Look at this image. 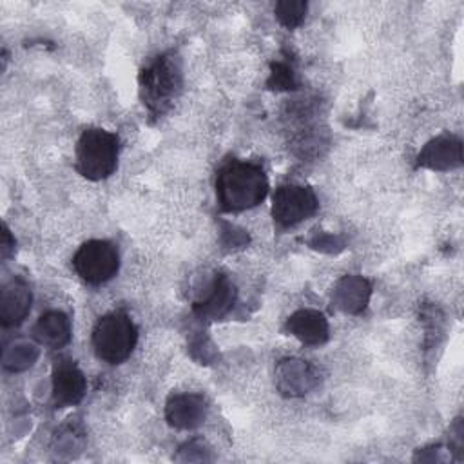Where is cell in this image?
Masks as SVG:
<instances>
[{
    "label": "cell",
    "instance_id": "6da1fadb",
    "mask_svg": "<svg viewBox=\"0 0 464 464\" xmlns=\"http://www.w3.org/2000/svg\"><path fill=\"white\" fill-rule=\"evenodd\" d=\"M268 194V178L261 165L241 160L225 161L216 176V198L225 212L259 205Z\"/></svg>",
    "mask_w": 464,
    "mask_h": 464
},
{
    "label": "cell",
    "instance_id": "7a4b0ae2",
    "mask_svg": "<svg viewBox=\"0 0 464 464\" xmlns=\"http://www.w3.org/2000/svg\"><path fill=\"white\" fill-rule=\"evenodd\" d=\"M118 152L120 140L116 134L100 127H89L76 143V170L91 181L105 179L118 167Z\"/></svg>",
    "mask_w": 464,
    "mask_h": 464
},
{
    "label": "cell",
    "instance_id": "3957f363",
    "mask_svg": "<svg viewBox=\"0 0 464 464\" xmlns=\"http://www.w3.org/2000/svg\"><path fill=\"white\" fill-rule=\"evenodd\" d=\"M181 87V67L172 54L154 58L140 72L141 100L150 116H161Z\"/></svg>",
    "mask_w": 464,
    "mask_h": 464
},
{
    "label": "cell",
    "instance_id": "277c9868",
    "mask_svg": "<svg viewBox=\"0 0 464 464\" xmlns=\"http://www.w3.org/2000/svg\"><path fill=\"white\" fill-rule=\"evenodd\" d=\"M136 341L138 328L121 310L100 317L92 330V348L98 359L109 364L123 362L132 353Z\"/></svg>",
    "mask_w": 464,
    "mask_h": 464
},
{
    "label": "cell",
    "instance_id": "5b68a950",
    "mask_svg": "<svg viewBox=\"0 0 464 464\" xmlns=\"http://www.w3.org/2000/svg\"><path fill=\"white\" fill-rule=\"evenodd\" d=\"M72 266L85 283L102 285L116 276L120 268V254L111 241L91 239L76 250Z\"/></svg>",
    "mask_w": 464,
    "mask_h": 464
},
{
    "label": "cell",
    "instance_id": "8992f818",
    "mask_svg": "<svg viewBox=\"0 0 464 464\" xmlns=\"http://www.w3.org/2000/svg\"><path fill=\"white\" fill-rule=\"evenodd\" d=\"M317 207V196L310 187L286 183L277 187L274 192L272 218L279 228H288L315 214Z\"/></svg>",
    "mask_w": 464,
    "mask_h": 464
},
{
    "label": "cell",
    "instance_id": "52a82bcc",
    "mask_svg": "<svg viewBox=\"0 0 464 464\" xmlns=\"http://www.w3.org/2000/svg\"><path fill=\"white\" fill-rule=\"evenodd\" d=\"M319 384L317 370L303 359H283L276 366V386L286 397H301Z\"/></svg>",
    "mask_w": 464,
    "mask_h": 464
},
{
    "label": "cell",
    "instance_id": "ba28073f",
    "mask_svg": "<svg viewBox=\"0 0 464 464\" xmlns=\"http://www.w3.org/2000/svg\"><path fill=\"white\" fill-rule=\"evenodd\" d=\"M85 375L71 359L56 361L53 368V404L65 408L78 404L85 395Z\"/></svg>",
    "mask_w": 464,
    "mask_h": 464
},
{
    "label": "cell",
    "instance_id": "9c48e42d",
    "mask_svg": "<svg viewBox=\"0 0 464 464\" xmlns=\"http://www.w3.org/2000/svg\"><path fill=\"white\" fill-rule=\"evenodd\" d=\"M236 301V286L225 274H216L205 292L194 301V314L201 319H221Z\"/></svg>",
    "mask_w": 464,
    "mask_h": 464
},
{
    "label": "cell",
    "instance_id": "30bf717a",
    "mask_svg": "<svg viewBox=\"0 0 464 464\" xmlns=\"http://www.w3.org/2000/svg\"><path fill=\"white\" fill-rule=\"evenodd\" d=\"M208 406L199 393H176L165 404V419L172 428L194 430L203 424Z\"/></svg>",
    "mask_w": 464,
    "mask_h": 464
},
{
    "label": "cell",
    "instance_id": "8fae6325",
    "mask_svg": "<svg viewBox=\"0 0 464 464\" xmlns=\"http://www.w3.org/2000/svg\"><path fill=\"white\" fill-rule=\"evenodd\" d=\"M33 294L27 283L20 277L7 281L0 292V323L4 328H13L24 323L31 312Z\"/></svg>",
    "mask_w": 464,
    "mask_h": 464
},
{
    "label": "cell",
    "instance_id": "7c38bea8",
    "mask_svg": "<svg viewBox=\"0 0 464 464\" xmlns=\"http://www.w3.org/2000/svg\"><path fill=\"white\" fill-rule=\"evenodd\" d=\"M462 163V143L457 136L442 134L428 141L417 156V167L450 170Z\"/></svg>",
    "mask_w": 464,
    "mask_h": 464
},
{
    "label": "cell",
    "instance_id": "4fadbf2b",
    "mask_svg": "<svg viewBox=\"0 0 464 464\" xmlns=\"http://www.w3.org/2000/svg\"><path fill=\"white\" fill-rule=\"evenodd\" d=\"M372 285L368 279L357 274L343 276L334 290H332V303L337 310L344 314H361L370 301Z\"/></svg>",
    "mask_w": 464,
    "mask_h": 464
},
{
    "label": "cell",
    "instance_id": "5bb4252c",
    "mask_svg": "<svg viewBox=\"0 0 464 464\" xmlns=\"http://www.w3.org/2000/svg\"><path fill=\"white\" fill-rule=\"evenodd\" d=\"M285 330L299 339L303 344L319 346L328 341L330 328L326 317L312 308H301L294 312L285 324Z\"/></svg>",
    "mask_w": 464,
    "mask_h": 464
},
{
    "label": "cell",
    "instance_id": "9a60e30c",
    "mask_svg": "<svg viewBox=\"0 0 464 464\" xmlns=\"http://www.w3.org/2000/svg\"><path fill=\"white\" fill-rule=\"evenodd\" d=\"M33 337L42 346L63 348L71 341V319L62 310H47L34 323Z\"/></svg>",
    "mask_w": 464,
    "mask_h": 464
},
{
    "label": "cell",
    "instance_id": "2e32d148",
    "mask_svg": "<svg viewBox=\"0 0 464 464\" xmlns=\"http://www.w3.org/2000/svg\"><path fill=\"white\" fill-rule=\"evenodd\" d=\"M40 355V350L34 343L25 339H16L11 344H5L2 355V366L9 372H24L31 368Z\"/></svg>",
    "mask_w": 464,
    "mask_h": 464
},
{
    "label": "cell",
    "instance_id": "e0dca14e",
    "mask_svg": "<svg viewBox=\"0 0 464 464\" xmlns=\"http://www.w3.org/2000/svg\"><path fill=\"white\" fill-rule=\"evenodd\" d=\"M274 11H276V18L279 20V24H283L288 29H294V27H297L304 20L306 2H301V0H283V2L276 4Z\"/></svg>",
    "mask_w": 464,
    "mask_h": 464
},
{
    "label": "cell",
    "instance_id": "ac0fdd59",
    "mask_svg": "<svg viewBox=\"0 0 464 464\" xmlns=\"http://www.w3.org/2000/svg\"><path fill=\"white\" fill-rule=\"evenodd\" d=\"M268 85L272 89H295V72L290 63L286 62H276L272 63V74L268 80Z\"/></svg>",
    "mask_w": 464,
    "mask_h": 464
},
{
    "label": "cell",
    "instance_id": "d6986e66",
    "mask_svg": "<svg viewBox=\"0 0 464 464\" xmlns=\"http://www.w3.org/2000/svg\"><path fill=\"white\" fill-rule=\"evenodd\" d=\"M0 252H2V259H7L14 254V237L11 236L9 228L4 225L2 227V241H0Z\"/></svg>",
    "mask_w": 464,
    "mask_h": 464
}]
</instances>
